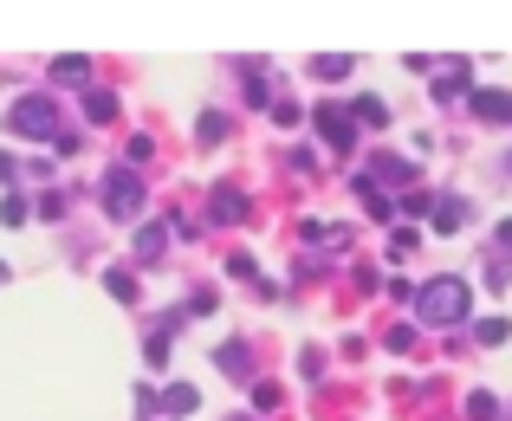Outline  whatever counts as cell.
I'll list each match as a JSON object with an SVG mask.
<instances>
[{
	"instance_id": "obj_1",
	"label": "cell",
	"mask_w": 512,
	"mask_h": 421,
	"mask_svg": "<svg viewBox=\"0 0 512 421\" xmlns=\"http://www.w3.org/2000/svg\"><path fill=\"white\" fill-rule=\"evenodd\" d=\"M467 305H474V292H467V279H428L422 292H415V311H422L428 324H461Z\"/></svg>"
},
{
	"instance_id": "obj_2",
	"label": "cell",
	"mask_w": 512,
	"mask_h": 421,
	"mask_svg": "<svg viewBox=\"0 0 512 421\" xmlns=\"http://www.w3.org/2000/svg\"><path fill=\"white\" fill-rule=\"evenodd\" d=\"M7 124L20 130V137H52V104H46V98H20V104L7 111Z\"/></svg>"
},
{
	"instance_id": "obj_3",
	"label": "cell",
	"mask_w": 512,
	"mask_h": 421,
	"mask_svg": "<svg viewBox=\"0 0 512 421\" xmlns=\"http://www.w3.org/2000/svg\"><path fill=\"white\" fill-rule=\"evenodd\" d=\"M137 201H143V182L130 169H117L111 182H104V208H111L117 221H124V214H137Z\"/></svg>"
},
{
	"instance_id": "obj_4",
	"label": "cell",
	"mask_w": 512,
	"mask_h": 421,
	"mask_svg": "<svg viewBox=\"0 0 512 421\" xmlns=\"http://www.w3.org/2000/svg\"><path fill=\"white\" fill-rule=\"evenodd\" d=\"M312 124H318V137H325L331 149H350V143H357V130H350V111H338V104H325Z\"/></svg>"
},
{
	"instance_id": "obj_5",
	"label": "cell",
	"mask_w": 512,
	"mask_h": 421,
	"mask_svg": "<svg viewBox=\"0 0 512 421\" xmlns=\"http://www.w3.org/2000/svg\"><path fill=\"white\" fill-rule=\"evenodd\" d=\"M461 221H467V201L441 195V201H435V227H441V234H461Z\"/></svg>"
},
{
	"instance_id": "obj_6",
	"label": "cell",
	"mask_w": 512,
	"mask_h": 421,
	"mask_svg": "<svg viewBox=\"0 0 512 421\" xmlns=\"http://www.w3.org/2000/svg\"><path fill=\"white\" fill-rule=\"evenodd\" d=\"M363 182H409V162H402V156H376Z\"/></svg>"
},
{
	"instance_id": "obj_7",
	"label": "cell",
	"mask_w": 512,
	"mask_h": 421,
	"mask_svg": "<svg viewBox=\"0 0 512 421\" xmlns=\"http://www.w3.org/2000/svg\"><path fill=\"white\" fill-rule=\"evenodd\" d=\"M474 117H512V98H506V91H480V98H474Z\"/></svg>"
},
{
	"instance_id": "obj_8",
	"label": "cell",
	"mask_w": 512,
	"mask_h": 421,
	"mask_svg": "<svg viewBox=\"0 0 512 421\" xmlns=\"http://www.w3.org/2000/svg\"><path fill=\"white\" fill-rule=\"evenodd\" d=\"M214 214H221V221H240V214H247L240 188H214Z\"/></svg>"
},
{
	"instance_id": "obj_9",
	"label": "cell",
	"mask_w": 512,
	"mask_h": 421,
	"mask_svg": "<svg viewBox=\"0 0 512 421\" xmlns=\"http://www.w3.org/2000/svg\"><path fill=\"white\" fill-rule=\"evenodd\" d=\"M137 253H143V260H156V253H163V227H143V234H137Z\"/></svg>"
},
{
	"instance_id": "obj_10",
	"label": "cell",
	"mask_w": 512,
	"mask_h": 421,
	"mask_svg": "<svg viewBox=\"0 0 512 421\" xmlns=\"http://www.w3.org/2000/svg\"><path fill=\"white\" fill-rule=\"evenodd\" d=\"M52 78H59V85H78V78H85V59H59V65H52Z\"/></svg>"
},
{
	"instance_id": "obj_11",
	"label": "cell",
	"mask_w": 512,
	"mask_h": 421,
	"mask_svg": "<svg viewBox=\"0 0 512 421\" xmlns=\"http://www.w3.org/2000/svg\"><path fill=\"white\" fill-rule=\"evenodd\" d=\"M163 409H169V415H188V409H195V389H169Z\"/></svg>"
},
{
	"instance_id": "obj_12",
	"label": "cell",
	"mask_w": 512,
	"mask_h": 421,
	"mask_svg": "<svg viewBox=\"0 0 512 421\" xmlns=\"http://www.w3.org/2000/svg\"><path fill=\"white\" fill-rule=\"evenodd\" d=\"M85 111H91V117H111V111H117V98H111V91H91Z\"/></svg>"
},
{
	"instance_id": "obj_13",
	"label": "cell",
	"mask_w": 512,
	"mask_h": 421,
	"mask_svg": "<svg viewBox=\"0 0 512 421\" xmlns=\"http://www.w3.org/2000/svg\"><path fill=\"white\" fill-rule=\"evenodd\" d=\"M0 221L20 227V221H26V201H20V195H7V201H0Z\"/></svg>"
},
{
	"instance_id": "obj_14",
	"label": "cell",
	"mask_w": 512,
	"mask_h": 421,
	"mask_svg": "<svg viewBox=\"0 0 512 421\" xmlns=\"http://www.w3.org/2000/svg\"><path fill=\"white\" fill-rule=\"evenodd\" d=\"M506 331H512L506 318H487V324H480V344H506Z\"/></svg>"
},
{
	"instance_id": "obj_15",
	"label": "cell",
	"mask_w": 512,
	"mask_h": 421,
	"mask_svg": "<svg viewBox=\"0 0 512 421\" xmlns=\"http://www.w3.org/2000/svg\"><path fill=\"white\" fill-rule=\"evenodd\" d=\"M111 292H117V298H124V305H130V298H137V279H130L124 266H117V273H111Z\"/></svg>"
},
{
	"instance_id": "obj_16",
	"label": "cell",
	"mask_w": 512,
	"mask_h": 421,
	"mask_svg": "<svg viewBox=\"0 0 512 421\" xmlns=\"http://www.w3.org/2000/svg\"><path fill=\"white\" fill-rule=\"evenodd\" d=\"M350 117H363V124H383V104H376V98H357V111H350Z\"/></svg>"
},
{
	"instance_id": "obj_17",
	"label": "cell",
	"mask_w": 512,
	"mask_h": 421,
	"mask_svg": "<svg viewBox=\"0 0 512 421\" xmlns=\"http://www.w3.org/2000/svg\"><path fill=\"white\" fill-rule=\"evenodd\" d=\"M312 72H318V78H344V72H350V59H318Z\"/></svg>"
},
{
	"instance_id": "obj_18",
	"label": "cell",
	"mask_w": 512,
	"mask_h": 421,
	"mask_svg": "<svg viewBox=\"0 0 512 421\" xmlns=\"http://www.w3.org/2000/svg\"><path fill=\"white\" fill-rule=\"evenodd\" d=\"M500 247H506V253H512V221H500Z\"/></svg>"
},
{
	"instance_id": "obj_19",
	"label": "cell",
	"mask_w": 512,
	"mask_h": 421,
	"mask_svg": "<svg viewBox=\"0 0 512 421\" xmlns=\"http://www.w3.org/2000/svg\"><path fill=\"white\" fill-rule=\"evenodd\" d=\"M0 279H7V266H0Z\"/></svg>"
},
{
	"instance_id": "obj_20",
	"label": "cell",
	"mask_w": 512,
	"mask_h": 421,
	"mask_svg": "<svg viewBox=\"0 0 512 421\" xmlns=\"http://www.w3.org/2000/svg\"><path fill=\"white\" fill-rule=\"evenodd\" d=\"M240 421H247V415H240Z\"/></svg>"
}]
</instances>
